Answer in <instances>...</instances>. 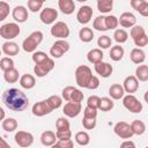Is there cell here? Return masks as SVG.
I'll use <instances>...</instances> for the list:
<instances>
[{"mask_svg": "<svg viewBox=\"0 0 148 148\" xmlns=\"http://www.w3.org/2000/svg\"><path fill=\"white\" fill-rule=\"evenodd\" d=\"M53 68H54V61H53V59L47 58V59L44 60L43 62L35 65L34 72H35V74H36L38 77H43V76L47 75Z\"/></svg>", "mask_w": 148, "mask_h": 148, "instance_id": "9", "label": "cell"}, {"mask_svg": "<svg viewBox=\"0 0 148 148\" xmlns=\"http://www.w3.org/2000/svg\"><path fill=\"white\" fill-rule=\"evenodd\" d=\"M9 5L6 1H0V22H2L9 15Z\"/></svg>", "mask_w": 148, "mask_h": 148, "instance_id": "46", "label": "cell"}, {"mask_svg": "<svg viewBox=\"0 0 148 148\" xmlns=\"http://www.w3.org/2000/svg\"><path fill=\"white\" fill-rule=\"evenodd\" d=\"M51 148H59V147H58V146H57V143H54V145H53V146H51Z\"/></svg>", "mask_w": 148, "mask_h": 148, "instance_id": "58", "label": "cell"}, {"mask_svg": "<svg viewBox=\"0 0 148 148\" xmlns=\"http://www.w3.org/2000/svg\"><path fill=\"white\" fill-rule=\"evenodd\" d=\"M104 22H105V28H106V30L116 29V28L118 27V17H116L114 15L104 16Z\"/></svg>", "mask_w": 148, "mask_h": 148, "instance_id": "39", "label": "cell"}, {"mask_svg": "<svg viewBox=\"0 0 148 148\" xmlns=\"http://www.w3.org/2000/svg\"><path fill=\"white\" fill-rule=\"evenodd\" d=\"M111 44H112V40H111V38H110L109 36H106V35L101 36V37H98V39H97V45L99 46V49H103V50L109 49V47L111 46Z\"/></svg>", "mask_w": 148, "mask_h": 148, "instance_id": "42", "label": "cell"}, {"mask_svg": "<svg viewBox=\"0 0 148 148\" xmlns=\"http://www.w3.org/2000/svg\"><path fill=\"white\" fill-rule=\"evenodd\" d=\"M136 23V17L131 12H125L120 15L118 18V24H120L123 28H132Z\"/></svg>", "mask_w": 148, "mask_h": 148, "instance_id": "17", "label": "cell"}, {"mask_svg": "<svg viewBox=\"0 0 148 148\" xmlns=\"http://www.w3.org/2000/svg\"><path fill=\"white\" fill-rule=\"evenodd\" d=\"M2 101L9 110L15 112H21L25 110L29 105V99L25 96V94L16 88L5 90V92L2 94Z\"/></svg>", "mask_w": 148, "mask_h": 148, "instance_id": "1", "label": "cell"}, {"mask_svg": "<svg viewBox=\"0 0 148 148\" xmlns=\"http://www.w3.org/2000/svg\"><path fill=\"white\" fill-rule=\"evenodd\" d=\"M124 94L125 91L123 89V86L119 83H114L109 88V95L112 99H120L124 97Z\"/></svg>", "mask_w": 148, "mask_h": 148, "instance_id": "27", "label": "cell"}, {"mask_svg": "<svg viewBox=\"0 0 148 148\" xmlns=\"http://www.w3.org/2000/svg\"><path fill=\"white\" fill-rule=\"evenodd\" d=\"M51 35L56 38H59V39H65L69 36V28L68 25L62 22V21H58L56 22L52 27H51Z\"/></svg>", "mask_w": 148, "mask_h": 148, "instance_id": "8", "label": "cell"}, {"mask_svg": "<svg viewBox=\"0 0 148 148\" xmlns=\"http://www.w3.org/2000/svg\"><path fill=\"white\" fill-rule=\"evenodd\" d=\"M40 142L42 145L46 146V147H51L57 142V136L56 133L52 131H44L40 134Z\"/></svg>", "mask_w": 148, "mask_h": 148, "instance_id": "21", "label": "cell"}, {"mask_svg": "<svg viewBox=\"0 0 148 148\" xmlns=\"http://www.w3.org/2000/svg\"><path fill=\"white\" fill-rule=\"evenodd\" d=\"M91 76H92L91 69L86 65H81L75 69V80L77 86L81 88H87Z\"/></svg>", "mask_w": 148, "mask_h": 148, "instance_id": "3", "label": "cell"}, {"mask_svg": "<svg viewBox=\"0 0 148 148\" xmlns=\"http://www.w3.org/2000/svg\"><path fill=\"white\" fill-rule=\"evenodd\" d=\"M82 110V106H81V103H76V102H67L64 108H62V112L66 117L68 118H74V117H77L80 114Z\"/></svg>", "mask_w": 148, "mask_h": 148, "instance_id": "13", "label": "cell"}, {"mask_svg": "<svg viewBox=\"0 0 148 148\" xmlns=\"http://www.w3.org/2000/svg\"><path fill=\"white\" fill-rule=\"evenodd\" d=\"M1 52H2V51H1V50H0V56H1Z\"/></svg>", "mask_w": 148, "mask_h": 148, "instance_id": "59", "label": "cell"}, {"mask_svg": "<svg viewBox=\"0 0 148 148\" xmlns=\"http://www.w3.org/2000/svg\"><path fill=\"white\" fill-rule=\"evenodd\" d=\"M20 32H21V29L18 24L14 22H9L0 27V36L7 40H12L16 38L20 35Z\"/></svg>", "mask_w": 148, "mask_h": 148, "instance_id": "5", "label": "cell"}, {"mask_svg": "<svg viewBox=\"0 0 148 148\" xmlns=\"http://www.w3.org/2000/svg\"><path fill=\"white\" fill-rule=\"evenodd\" d=\"M99 99H101V97H98V96H96V95L89 96V98H88V101H87V106L97 110V109H98V105H99Z\"/></svg>", "mask_w": 148, "mask_h": 148, "instance_id": "48", "label": "cell"}, {"mask_svg": "<svg viewBox=\"0 0 148 148\" xmlns=\"http://www.w3.org/2000/svg\"><path fill=\"white\" fill-rule=\"evenodd\" d=\"M15 142L22 148H28L34 143V135L30 132L25 131H18L15 133Z\"/></svg>", "mask_w": 148, "mask_h": 148, "instance_id": "10", "label": "cell"}, {"mask_svg": "<svg viewBox=\"0 0 148 148\" xmlns=\"http://www.w3.org/2000/svg\"><path fill=\"white\" fill-rule=\"evenodd\" d=\"M43 40V32L42 31H34L31 32L22 43V47L25 52H35L37 46Z\"/></svg>", "mask_w": 148, "mask_h": 148, "instance_id": "2", "label": "cell"}, {"mask_svg": "<svg viewBox=\"0 0 148 148\" xmlns=\"http://www.w3.org/2000/svg\"><path fill=\"white\" fill-rule=\"evenodd\" d=\"M124 57V49L120 45H114L110 50V58L113 61H119Z\"/></svg>", "mask_w": 148, "mask_h": 148, "instance_id": "32", "label": "cell"}, {"mask_svg": "<svg viewBox=\"0 0 148 148\" xmlns=\"http://www.w3.org/2000/svg\"><path fill=\"white\" fill-rule=\"evenodd\" d=\"M130 35H131L132 39H133V40H135V39H138V38L142 37V36H145V35H146V31H145L143 27H141V25H134V27H132V28H131Z\"/></svg>", "mask_w": 148, "mask_h": 148, "instance_id": "40", "label": "cell"}, {"mask_svg": "<svg viewBox=\"0 0 148 148\" xmlns=\"http://www.w3.org/2000/svg\"><path fill=\"white\" fill-rule=\"evenodd\" d=\"M131 6L133 7V9L139 12L142 16L145 17L148 16V2L146 0H132Z\"/></svg>", "mask_w": 148, "mask_h": 148, "instance_id": "22", "label": "cell"}, {"mask_svg": "<svg viewBox=\"0 0 148 148\" xmlns=\"http://www.w3.org/2000/svg\"><path fill=\"white\" fill-rule=\"evenodd\" d=\"M5 114H6V113H5L3 109L0 106V120H3V119H5Z\"/></svg>", "mask_w": 148, "mask_h": 148, "instance_id": "57", "label": "cell"}, {"mask_svg": "<svg viewBox=\"0 0 148 148\" xmlns=\"http://www.w3.org/2000/svg\"><path fill=\"white\" fill-rule=\"evenodd\" d=\"M113 132L121 139H131L133 136L130 124H127L126 121H118L113 127Z\"/></svg>", "mask_w": 148, "mask_h": 148, "instance_id": "11", "label": "cell"}, {"mask_svg": "<svg viewBox=\"0 0 148 148\" xmlns=\"http://www.w3.org/2000/svg\"><path fill=\"white\" fill-rule=\"evenodd\" d=\"M79 38L83 43H89L94 38V31L90 28H87V27L81 28L80 31H79Z\"/></svg>", "mask_w": 148, "mask_h": 148, "instance_id": "30", "label": "cell"}, {"mask_svg": "<svg viewBox=\"0 0 148 148\" xmlns=\"http://www.w3.org/2000/svg\"><path fill=\"white\" fill-rule=\"evenodd\" d=\"M83 92L79 89H76L75 87L72 86H67L62 89L61 91V98L67 101V102H76V103H81L83 101Z\"/></svg>", "mask_w": 148, "mask_h": 148, "instance_id": "4", "label": "cell"}, {"mask_svg": "<svg viewBox=\"0 0 148 148\" xmlns=\"http://www.w3.org/2000/svg\"><path fill=\"white\" fill-rule=\"evenodd\" d=\"M83 117L84 118H96L97 117V110L86 106L83 110Z\"/></svg>", "mask_w": 148, "mask_h": 148, "instance_id": "52", "label": "cell"}, {"mask_svg": "<svg viewBox=\"0 0 148 148\" xmlns=\"http://www.w3.org/2000/svg\"><path fill=\"white\" fill-rule=\"evenodd\" d=\"M56 136H57V140H69L71 136H72V132H71V130L57 131L56 132Z\"/></svg>", "mask_w": 148, "mask_h": 148, "instance_id": "49", "label": "cell"}, {"mask_svg": "<svg viewBox=\"0 0 148 148\" xmlns=\"http://www.w3.org/2000/svg\"><path fill=\"white\" fill-rule=\"evenodd\" d=\"M49 106L51 108V110H56V109H59L61 106V103H62V98L60 96H57V95H52L50 96L47 99H46Z\"/></svg>", "mask_w": 148, "mask_h": 148, "instance_id": "38", "label": "cell"}, {"mask_svg": "<svg viewBox=\"0 0 148 148\" xmlns=\"http://www.w3.org/2000/svg\"><path fill=\"white\" fill-rule=\"evenodd\" d=\"M47 58H49L47 54H46L45 52H43V51H35V52L32 53V60H34V62H35L36 65L43 62V61L46 60Z\"/></svg>", "mask_w": 148, "mask_h": 148, "instance_id": "47", "label": "cell"}, {"mask_svg": "<svg viewBox=\"0 0 148 148\" xmlns=\"http://www.w3.org/2000/svg\"><path fill=\"white\" fill-rule=\"evenodd\" d=\"M113 105H114V104H113V102H112L111 98H109V97H102V98L99 99L98 109H99L101 111L108 112V111H110V110L113 109Z\"/></svg>", "mask_w": 148, "mask_h": 148, "instance_id": "36", "label": "cell"}, {"mask_svg": "<svg viewBox=\"0 0 148 148\" xmlns=\"http://www.w3.org/2000/svg\"><path fill=\"white\" fill-rule=\"evenodd\" d=\"M68 50H69V43L66 42L65 39H58L51 46L50 54L53 58H61Z\"/></svg>", "mask_w": 148, "mask_h": 148, "instance_id": "7", "label": "cell"}, {"mask_svg": "<svg viewBox=\"0 0 148 148\" xmlns=\"http://www.w3.org/2000/svg\"><path fill=\"white\" fill-rule=\"evenodd\" d=\"M130 127H131V131H132L133 135L134 134L135 135H141V134H143L146 132V125H145V123L142 120H139V119L133 120L131 123Z\"/></svg>", "mask_w": 148, "mask_h": 148, "instance_id": "28", "label": "cell"}, {"mask_svg": "<svg viewBox=\"0 0 148 148\" xmlns=\"http://www.w3.org/2000/svg\"><path fill=\"white\" fill-rule=\"evenodd\" d=\"M120 148H136V147H135V143H134L133 141L126 140V141H124V142L120 145Z\"/></svg>", "mask_w": 148, "mask_h": 148, "instance_id": "55", "label": "cell"}, {"mask_svg": "<svg viewBox=\"0 0 148 148\" xmlns=\"http://www.w3.org/2000/svg\"><path fill=\"white\" fill-rule=\"evenodd\" d=\"M82 125L86 130H92L96 126V118H84L83 117Z\"/></svg>", "mask_w": 148, "mask_h": 148, "instance_id": "50", "label": "cell"}, {"mask_svg": "<svg viewBox=\"0 0 148 148\" xmlns=\"http://www.w3.org/2000/svg\"><path fill=\"white\" fill-rule=\"evenodd\" d=\"M18 77H20L18 71L15 67H13V68L3 72V79H5V81L7 83H15L18 80Z\"/></svg>", "mask_w": 148, "mask_h": 148, "instance_id": "31", "label": "cell"}, {"mask_svg": "<svg viewBox=\"0 0 148 148\" xmlns=\"http://www.w3.org/2000/svg\"><path fill=\"white\" fill-rule=\"evenodd\" d=\"M123 105L132 113H140L142 111V103L134 95H126L123 97Z\"/></svg>", "mask_w": 148, "mask_h": 148, "instance_id": "6", "label": "cell"}, {"mask_svg": "<svg viewBox=\"0 0 148 148\" xmlns=\"http://www.w3.org/2000/svg\"><path fill=\"white\" fill-rule=\"evenodd\" d=\"M13 18L18 22V23H23L28 20V9L24 7V6H16L14 9H13Z\"/></svg>", "mask_w": 148, "mask_h": 148, "instance_id": "19", "label": "cell"}, {"mask_svg": "<svg viewBox=\"0 0 148 148\" xmlns=\"http://www.w3.org/2000/svg\"><path fill=\"white\" fill-rule=\"evenodd\" d=\"M92 17V9L90 6H81L80 9L77 10L76 14V18L79 21V23L81 24H87L90 22Z\"/></svg>", "mask_w": 148, "mask_h": 148, "instance_id": "15", "label": "cell"}, {"mask_svg": "<svg viewBox=\"0 0 148 148\" xmlns=\"http://www.w3.org/2000/svg\"><path fill=\"white\" fill-rule=\"evenodd\" d=\"M99 87V79L97 77V76H95V75H92L91 76V79L89 80V82H88V86H87V89H97Z\"/></svg>", "mask_w": 148, "mask_h": 148, "instance_id": "51", "label": "cell"}, {"mask_svg": "<svg viewBox=\"0 0 148 148\" xmlns=\"http://www.w3.org/2000/svg\"><path fill=\"white\" fill-rule=\"evenodd\" d=\"M56 143L59 148H73V146H74V143L71 139L69 140H57Z\"/></svg>", "mask_w": 148, "mask_h": 148, "instance_id": "53", "label": "cell"}, {"mask_svg": "<svg viewBox=\"0 0 148 148\" xmlns=\"http://www.w3.org/2000/svg\"><path fill=\"white\" fill-rule=\"evenodd\" d=\"M0 148H12V147L7 143V141H6L5 139H2V138L0 136Z\"/></svg>", "mask_w": 148, "mask_h": 148, "instance_id": "56", "label": "cell"}, {"mask_svg": "<svg viewBox=\"0 0 148 148\" xmlns=\"http://www.w3.org/2000/svg\"><path fill=\"white\" fill-rule=\"evenodd\" d=\"M20 84L24 89H32L35 87V84H36L35 76L31 75V74H23L20 77Z\"/></svg>", "mask_w": 148, "mask_h": 148, "instance_id": "26", "label": "cell"}, {"mask_svg": "<svg viewBox=\"0 0 148 148\" xmlns=\"http://www.w3.org/2000/svg\"><path fill=\"white\" fill-rule=\"evenodd\" d=\"M103 56L104 54H103L101 49H92L87 53V59H88L89 62L95 65V64H97V62L103 60Z\"/></svg>", "mask_w": 148, "mask_h": 148, "instance_id": "25", "label": "cell"}, {"mask_svg": "<svg viewBox=\"0 0 148 148\" xmlns=\"http://www.w3.org/2000/svg\"><path fill=\"white\" fill-rule=\"evenodd\" d=\"M133 42L140 49V47H143V46H146L148 44V37H147V35H145V36H142V37H140V38H138V39H135Z\"/></svg>", "mask_w": 148, "mask_h": 148, "instance_id": "54", "label": "cell"}, {"mask_svg": "<svg viewBox=\"0 0 148 148\" xmlns=\"http://www.w3.org/2000/svg\"><path fill=\"white\" fill-rule=\"evenodd\" d=\"M1 51L6 54V56H16L20 51V47L18 45L15 43V42H12V40H7L2 44V47H1Z\"/></svg>", "mask_w": 148, "mask_h": 148, "instance_id": "20", "label": "cell"}, {"mask_svg": "<svg viewBox=\"0 0 148 148\" xmlns=\"http://www.w3.org/2000/svg\"><path fill=\"white\" fill-rule=\"evenodd\" d=\"M139 88V81L134 75H128L124 82H123V89L125 92H128V95H133Z\"/></svg>", "mask_w": 148, "mask_h": 148, "instance_id": "16", "label": "cell"}, {"mask_svg": "<svg viewBox=\"0 0 148 148\" xmlns=\"http://www.w3.org/2000/svg\"><path fill=\"white\" fill-rule=\"evenodd\" d=\"M56 127H57V131H61V130H71L69 121H68L67 118H65V117H60V118L57 119V121H56Z\"/></svg>", "mask_w": 148, "mask_h": 148, "instance_id": "44", "label": "cell"}, {"mask_svg": "<svg viewBox=\"0 0 148 148\" xmlns=\"http://www.w3.org/2000/svg\"><path fill=\"white\" fill-rule=\"evenodd\" d=\"M112 7H113V1L112 0H98L97 1V9L102 14L111 12Z\"/></svg>", "mask_w": 148, "mask_h": 148, "instance_id": "33", "label": "cell"}, {"mask_svg": "<svg viewBox=\"0 0 148 148\" xmlns=\"http://www.w3.org/2000/svg\"><path fill=\"white\" fill-rule=\"evenodd\" d=\"M92 27L95 30L97 31H106V28H105V22H104V16L99 15L97 16L95 20H94V23H92Z\"/></svg>", "mask_w": 148, "mask_h": 148, "instance_id": "41", "label": "cell"}, {"mask_svg": "<svg viewBox=\"0 0 148 148\" xmlns=\"http://www.w3.org/2000/svg\"><path fill=\"white\" fill-rule=\"evenodd\" d=\"M58 17V12L54 8L51 7H46L44 9H42L40 14H39V18L44 24H52L56 22Z\"/></svg>", "mask_w": 148, "mask_h": 148, "instance_id": "12", "label": "cell"}, {"mask_svg": "<svg viewBox=\"0 0 148 148\" xmlns=\"http://www.w3.org/2000/svg\"><path fill=\"white\" fill-rule=\"evenodd\" d=\"M58 6H59V9L66 15L72 14L75 9V2L73 0H59Z\"/></svg>", "mask_w": 148, "mask_h": 148, "instance_id": "24", "label": "cell"}, {"mask_svg": "<svg viewBox=\"0 0 148 148\" xmlns=\"http://www.w3.org/2000/svg\"><path fill=\"white\" fill-rule=\"evenodd\" d=\"M130 58H131V60H132L133 64L140 65V64H142V62L146 60V53H145L143 50H141V49H139V47H135V49H133V50L131 51Z\"/></svg>", "mask_w": 148, "mask_h": 148, "instance_id": "23", "label": "cell"}, {"mask_svg": "<svg viewBox=\"0 0 148 148\" xmlns=\"http://www.w3.org/2000/svg\"><path fill=\"white\" fill-rule=\"evenodd\" d=\"M138 81L146 82L148 80V66L147 65H138L135 68V75Z\"/></svg>", "mask_w": 148, "mask_h": 148, "instance_id": "29", "label": "cell"}, {"mask_svg": "<svg viewBox=\"0 0 148 148\" xmlns=\"http://www.w3.org/2000/svg\"><path fill=\"white\" fill-rule=\"evenodd\" d=\"M94 68H95V72L102 77H109L113 72L112 66L109 62H103V61H99V62L95 64Z\"/></svg>", "mask_w": 148, "mask_h": 148, "instance_id": "18", "label": "cell"}, {"mask_svg": "<svg viewBox=\"0 0 148 148\" xmlns=\"http://www.w3.org/2000/svg\"><path fill=\"white\" fill-rule=\"evenodd\" d=\"M75 142H76L77 145H80V146H87V145H89V142H90V136H89V134H88L87 132H84V131L77 132V133L75 134Z\"/></svg>", "mask_w": 148, "mask_h": 148, "instance_id": "35", "label": "cell"}, {"mask_svg": "<svg viewBox=\"0 0 148 148\" xmlns=\"http://www.w3.org/2000/svg\"><path fill=\"white\" fill-rule=\"evenodd\" d=\"M13 67H14V60L10 57H3V58H1V60H0V68L3 72H6V71H8V69H10Z\"/></svg>", "mask_w": 148, "mask_h": 148, "instance_id": "43", "label": "cell"}, {"mask_svg": "<svg viewBox=\"0 0 148 148\" xmlns=\"http://www.w3.org/2000/svg\"><path fill=\"white\" fill-rule=\"evenodd\" d=\"M31 111H32V114L36 116V117H43V116H46V114H49V113L52 112V110L49 106L46 99L35 103L32 105V110Z\"/></svg>", "mask_w": 148, "mask_h": 148, "instance_id": "14", "label": "cell"}, {"mask_svg": "<svg viewBox=\"0 0 148 148\" xmlns=\"http://www.w3.org/2000/svg\"><path fill=\"white\" fill-rule=\"evenodd\" d=\"M113 39L119 44H123L125 42H127L128 39V34L126 32V30L124 29H116L113 32Z\"/></svg>", "mask_w": 148, "mask_h": 148, "instance_id": "34", "label": "cell"}, {"mask_svg": "<svg viewBox=\"0 0 148 148\" xmlns=\"http://www.w3.org/2000/svg\"><path fill=\"white\" fill-rule=\"evenodd\" d=\"M2 128L6 132H14L17 128V121L14 118H6L2 120Z\"/></svg>", "mask_w": 148, "mask_h": 148, "instance_id": "37", "label": "cell"}, {"mask_svg": "<svg viewBox=\"0 0 148 148\" xmlns=\"http://www.w3.org/2000/svg\"><path fill=\"white\" fill-rule=\"evenodd\" d=\"M43 5H44V2L42 0H29L28 1V8L32 13H36L39 9H42Z\"/></svg>", "mask_w": 148, "mask_h": 148, "instance_id": "45", "label": "cell"}]
</instances>
